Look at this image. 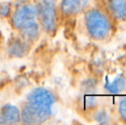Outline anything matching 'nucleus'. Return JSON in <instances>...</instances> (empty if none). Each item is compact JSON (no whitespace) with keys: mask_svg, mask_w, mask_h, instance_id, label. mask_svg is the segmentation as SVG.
<instances>
[{"mask_svg":"<svg viewBox=\"0 0 126 125\" xmlns=\"http://www.w3.org/2000/svg\"><path fill=\"white\" fill-rule=\"evenodd\" d=\"M57 97L46 87H36L27 94L20 108L21 123L24 124H42L53 115Z\"/></svg>","mask_w":126,"mask_h":125,"instance_id":"nucleus-1","label":"nucleus"},{"mask_svg":"<svg viewBox=\"0 0 126 125\" xmlns=\"http://www.w3.org/2000/svg\"><path fill=\"white\" fill-rule=\"evenodd\" d=\"M81 15L87 36L93 41L107 42L114 36L117 23L99 3L89 5Z\"/></svg>","mask_w":126,"mask_h":125,"instance_id":"nucleus-2","label":"nucleus"},{"mask_svg":"<svg viewBox=\"0 0 126 125\" xmlns=\"http://www.w3.org/2000/svg\"><path fill=\"white\" fill-rule=\"evenodd\" d=\"M59 0H36L37 20L43 33L53 36L59 27L60 18L58 13Z\"/></svg>","mask_w":126,"mask_h":125,"instance_id":"nucleus-3","label":"nucleus"},{"mask_svg":"<svg viewBox=\"0 0 126 125\" xmlns=\"http://www.w3.org/2000/svg\"><path fill=\"white\" fill-rule=\"evenodd\" d=\"M14 9L9 19L11 28L18 32L28 22L37 20V9L34 2H13Z\"/></svg>","mask_w":126,"mask_h":125,"instance_id":"nucleus-4","label":"nucleus"},{"mask_svg":"<svg viewBox=\"0 0 126 125\" xmlns=\"http://www.w3.org/2000/svg\"><path fill=\"white\" fill-rule=\"evenodd\" d=\"M90 5V0H59L58 13L60 22L62 20H72L87 10Z\"/></svg>","mask_w":126,"mask_h":125,"instance_id":"nucleus-5","label":"nucleus"},{"mask_svg":"<svg viewBox=\"0 0 126 125\" xmlns=\"http://www.w3.org/2000/svg\"><path fill=\"white\" fill-rule=\"evenodd\" d=\"M99 3L117 24L126 22V0H99Z\"/></svg>","mask_w":126,"mask_h":125,"instance_id":"nucleus-6","label":"nucleus"},{"mask_svg":"<svg viewBox=\"0 0 126 125\" xmlns=\"http://www.w3.org/2000/svg\"><path fill=\"white\" fill-rule=\"evenodd\" d=\"M32 46L17 34L9 40L6 48L7 55L12 58H22L29 53Z\"/></svg>","mask_w":126,"mask_h":125,"instance_id":"nucleus-7","label":"nucleus"},{"mask_svg":"<svg viewBox=\"0 0 126 125\" xmlns=\"http://www.w3.org/2000/svg\"><path fill=\"white\" fill-rule=\"evenodd\" d=\"M16 33L25 41L29 43L30 45H33L40 40L43 31H42V28L38 20H33L25 24Z\"/></svg>","mask_w":126,"mask_h":125,"instance_id":"nucleus-8","label":"nucleus"},{"mask_svg":"<svg viewBox=\"0 0 126 125\" xmlns=\"http://www.w3.org/2000/svg\"><path fill=\"white\" fill-rule=\"evenodd\" d=\"M21 123L20 108L12 104H5L0 107V124L11 125Z\"/></svg>","mask_w":126,"mask_h":125,"instance_id":"nucleus-9","label":"nucleus"},{"mask_svg":"<svg viewBox=\"0 0 126 125\" xmlns=\"http://www.w3.org/2000/svg\"><path fill=\"white\" fill-rule=\"evenodd\" d=\"M126 88V78L124 75H117L112 81H107L105 89L109 94H120Z\"/></svg>","mask_w":126,"mask_h":125,"instance_id":"nucleus-10","label":"nucleus"},{"mask_svg":"<svg viewBox=\"0 0 126 125\" xmlns=\"http://www.w3.org/2000/svg\"><path fill=\"white\" fill-rule=\"evenodd\" d=\"M14 9L13 2L0 1V19L9 20Z\"/></svg>","mask_w":126,"mask_h":125,"instance_id":"nucleus-11","label":"nucleus"},{"mask_svg":"<svg viewBox=\"0 0 126 125\" xmlns=\"http://www.w3.org/2000/svg\"><path fill=\"white\" fill-rule=\"evenodd\" d=\"M118 111L120 118L126 124V98H123L119 100Z\"/></svg>","mask_w":126,"mask_h":125,"instance_id":"nucleus-12","label":"nucleus"},{"mask_svg":"<svg viewBox=\"0 0 126 125\" xmlns=\"http://www.w3.org/2000/svg\"><path fill=\"white\" fill-rule=\"evenodd\" d=\"M14 2H34L35 3V1L36 0H13Z\"/></svg>","mask_w":126,"mask_h":125,"instance_id":"nucleus-13","label":"nucleus"},{"mask_svg":"<svg viewBox=\"0 0 126 125\" xmlns=\"http://www.w3.org/2000/svg\"><path fill=\"white\" fill-rule=\"evenodd\" d=\"M0 1H1V0H0Z\"/></svg>","mask_w":126,"mask_h":125,"instance_id":"nucleus-14","label":"nucleus"}]
</instances>
